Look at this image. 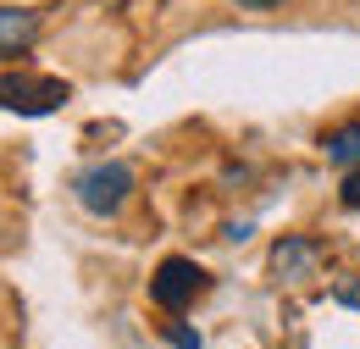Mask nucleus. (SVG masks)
<instances>
[{
	"label": "nucleus",
	"mask_w": 360,
	"mask_h": 349,
	"mask_svg": "<svg viewBox=\"0 0 360 349\" xmlns=\"http://www.w3.org/2000/svg\"><path fill=\"white\" fill-rule=\"evenodd\" d=\"M72 194H78V205L89 217H117L128 205V194H134V167H122V161L84 167V172L72 177Z\"/></svg>",
	"instance_id": "obj_1"
},
{
	"label": "nucleus",
	"mask_w": 360,
	"mask_h": 349,
	"mask_svg": "<svg viewBox=\"0 0 360 349\" xmlns=\"http://www.w3.org/2000/svg\"><path fill=\"white\" fill-rule=\"evenodd\" d=\"M333 300H338V305H355V310H360V283H338V288H333Z\"/></svg>",
	"instance_id": "obj_9"
},
{
	"label": "nucleus",
	"mask_w": 360,
	"mask_h": 349,
	"mask_svg": "<svg viewBox=\"0 0 360 349\" xmlns=\"http://www.w3.org/2000/svg\"><path fill=\"white\" fill-rule=\"evenodd\" d=\"M238 6H250V11H271V6H283V0H238Z\"/></svg>",
	"instance_id": "obj_10"
},
{
	"label": "nucleus",
	"mask_w": 360,
	"mask_h": 349,
	"mask_svg": "<svg viewBox=\"0 0 360 349\" xmlns=\"http://www.w3.org/2000/svg\"><path fill=\"white\" fill-rule=\"evenodd\" d=\"M321 150H327V161H333V167H360V122L327 133V139H321Z\"/></svg>",
	"instance_id": "obj_6"
},
{
	"label": "nucleus",
	"mask_w": 360,
	"mask_h": 349,
	"mask_svg": "<svg viewBox=\"0 0 360 349\" xmlns=\"http://www.w3.org/2000/svg\"><path fill=\"white\" fill-rule=\"evenodd\" d=\"M338 200H344V211H360V167L344 177V189H338Z\"/></svg>",
	"instance_id": "obj_7"
},
{
	"label": "nucleus",
	"mask_w": 360,
	"mask_h": 349,
	"mask_svg": "<svg viewBox=\"0 0 360 349\" xmlns=\"http://www.w3.org/2000/svg\"><path fill=\"white\" fill-rule=\"evenodd\" d=\"M316 261H321V244H316V239H283V244L271 250V272H277V277H288V283L311 277Z\"/></svg>",
	"instance_id": "obj_5"
},
{
	"label": "nucleus",
	"mask_w": 360,
	"mask_h": 349,
	"mask_svg": "<svg viewBox=\"0 0 360 349\" xmlns=\"http://www.w3.org/2000/svg\"><path fill=\"white\" fill-rule=\"evenodd\" d=\"M205 288H211V277H205L194 261H183V255H167V261L155 266V277H150V300L161 310H172V316L188 310Z\"/></svg>",
	"instance_id": "obj_3"
},
{
	"label": "nucleus",
	"mask_w": 360,
	"mask_h": 349,
	"mask_svg": "<svg viewBox=\"0 0 360 349\" xmlns=\"http://www.w3.org/2000/svg\"><path fill=\"white\" fill-rule=\"evenodd\" d=\"M167 338H172L178 349H205V344H200V333H188V327H167Z\"/></svg>",
	"instance_id": "obj_8"
},
{
	"label": "nucleus",
	"mask_w": 360,
	"mask_h": 349,
	"mask_svg": "<svg viewBox=\"0 0 360 349\" xmlns=\"http://www.w3.org/2000/svg\"><path fill=\"white\" fill-rule=\"evenodd\" d=\"M34 39H39V11H28V6H0V61H6V56H22Z\"/></svg>",
	"instance_id": "obj_4"
},
{
	"label": "nucleus",
	"mask_w": 360,
	"mask_h": 349,
	"mask_svg": "<svg viewBox=\"0 0 360 349\" xmlns=\"http://www.w3.org/2000/svg\"><path fill=\"white\" fill-rule=\"evenodd\" d=\"M72 89L50 72H0V111H22V117H50L67 106Z\"/></svg>",
	"instance_id": "obj_2"
}]
</instances>
